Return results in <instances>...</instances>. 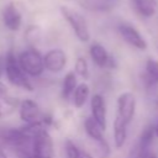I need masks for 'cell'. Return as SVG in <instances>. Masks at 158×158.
Segmentation results:
<instances>
[{
    "label": "cell",
    "instance_id": "6da1fadb",
    "mask_svg": "<svg viewBox=\"0 0 158 158\" xmlns=\"http://www.w3.org/2000/svg\"><path fill=\"white\" fill-rule=\"evenodd\" d=\"M4 59H5L4 73L7 78V81L15 88H19L26 91H33V85L28 79V77L26 75V73L21 69L15 53L10 49L5 54Z\"/></svg>",
    "mask_w": 158,
    "mask_h": 158
},
{
    "label": "cell",
    "instance_id": "7a4b0ae2",
    "mask_svg": "<svg viewBox=\"0 0 158 158\" xmlns=\"http://www.w3.org/2000/svg\"><path fill=\"white\" fill-rule=\"evenodd\" d=\"M17 62L27 77L38 78L44 72L43 56L35 48H27L17 56Z\"/></svg>",
    "mask_w": 158,
    "mask_h": 158
},
{
    "label": "cell",
    "instance_id": "3957f363",
    "mask_svg": "<svg viewBox=\"0 0 158 158\" xmlns=\"http://www.w3.org/2000/svg\"><path fill=\"white\" fill-rule=\"evenodd\" d=\"M54 143L46 127H41L32 139V158H53Z\"/></svg>",
    "mask_w": 158,
    "mask_h": 158
},
{
    "label": "cell",
    "instance_id": "277c9868",
    "mask_svg": "<svg viewBox=\"0 0 158 158\" xmlns=\"http://www.w3.org/2000/svg\"><path fill=\"white\" fill-rule=\"evenodd\" d=\"M60 12H62L63 17L67 20V22L70 25L77 38L80 42H88L90 40V31H89V27H88V23H86V20L84 19V16L81 14H79L78 11H75L70 7H67V6H62Z\"/></svg>",
    "mask_w": 158,
    "mask_h": 158
},
{
    "label": "cell",
    "instance_id": "5b68a950",
    "mask_svg": "<svg viewBox=\"0 0 158 158\" xmlns=\"http://www.w3.org/2000/svg\"><path fill=\"white\" fill-rule=\"evenodd\" d=\"M17 110H19L20 118L27 125L37 123V122H43L44 125H47V122H48V120L43 116L40 105L32 99L21 100Z\"/></svg>",
    "mask_w": 158,
    "mask_h": 158
},
{
    "label": "cell",
    "instance_id": "8992f818",
    "mask_svg": "<svg viewBox=\"0 0 158 158\" xmlns=\"http://www.w3.org/2000/svg\"><path fill=\"white\" fill-rule=\"evenodd\" d=\"M136 96L131 91H123L117 98V116L123 120L127 125L131 123V121L135 117L136 112Z\"/></svg>",
    "mask_w": 158,
    "mask_h": 158
},
{
    "label": "cell",
    "instance_id": "52a82bcc",
    "mask_svg": "<svg viewBox=\"0 0 158 158\" xmlns=\"http://www.w3.org/2000/svg\"><path fill=\"white\" fill-rule=\"evenodd\" d=\"M154 138H156V135H154L153 125H147L142 130L136 144L132 147V149L128 154V158H141L144 153L151 151Z\"/></svg>",
    "mask_w": 158,
    "mask_h": 158
},
{
    "label": "cell",
    "instance_id": "ba28073f",
    "mask_svg": "<svg viewBox=\"0 0 158 158\" xmlns=\"http://www.w3.org/2000/svg\"><path fill=\"white\" fill-rule=\"evenodd\" d=\"M89 54L91 60L101 69H115L116 59L106 51V48L99 42L91 43L89 48Z\"/></svg>",
    "mask_w": 158,
    "mask_h": 158
},
{
    "label": "cell",
    "instance_id": "9c48e42d",
    "mask_svg": "<svg viewBox=\"0 0 158 158\" xmlns=\"http://www.w3.org/2000/svg\"><path fill=\"white\" fill-rule=\"evenodd\" d=\"M117 31L120 33V36L122 37V40L128 43L130 46H132L133 48L138 49V51H144L147 49V41L144 40V37L139 33V31L133 27L130 23H120L117 27Z\"/></svg>",
    "mask_w": 158,
    "mask_h": 158
},
{
    "label": "cell",
    "instance_id": "30bf717a",
    "mask_svg": "<svg viewBox=\"0 0 158 158\" xmlns=\"http://www.w3.org/2000/svg\"><path fill=\"white\" fill-rule=\"evenodd\" d=\"M44 70L57 74L60 73L67 65V54L60 48H52L43 56Z\"/></svg>",
    "mask_w": 158,
    "mask_h": 158
},
{
    "label": "cell",
    "instance_id": "8fae6325",
    "mask_svg": "<svg viewBox=\"0 0 158 158\" xmlns=\"http://www.w3.org/2000/svg\"><path fill=\"white\" fill-rule=\"evenodd\" d=\"M84 131L85 133L94 141L98 143L100 151H101V154L105 157L106 154H109L110 152V148H109V143L105 139L104 137V130L93 120V117H86L84 120Z\"/></svg>",
    "mask_w": 158,
    "mask_h": 158
},
{
    "label": "cell",
    "instance_id": "7c38bea8",
    "mask_svg": "<svg viewBox=\"0 0 158 158\" xmlns=\"http://www.w3.org/2000/svg\"><path fill=\"white\" fill-rule=\"evenodd\" d=\"M90 111L93 120L105 131L107 125L106 116V102L101 94L96 93L90 98Z\"/></svg>",
    "mask_w": 158,
    "mask_h": 158
},
{
    "label": "cell",
    "instance_id": "4fadbf2b",
    "mask_svg": "<svg viewBox=\"0 0 158 158\" xmlns=\"http://www.w3.org/2000/svg\"><path fill=\"white\" fill-rule=\"evenodd\" d=\"M2 22L5 27L10 31H19L22 25V15L19 11L17 6L12 2L6 5L2 11Z\"/></svg>",
    "mask_w": 158,
    "mask_h": 158
},
{
    "label": "cell",
    "instance_id": "5bb4252c",
    "mask_svg": "<svg viewBox=\"0 0 158 158\" xmlns=\"http://www.w3.org/2000/svg\"><path fill=\"white\" fill-rule=\"evenodd\" d=\"M142 83L147 90H152L158 86V60L148 58L144 64V72L142 74Z\"/></svg>",
    "mask_w": 158,
    "mask_h": 158
},
{
    "label": "cell",
    "instance_id": "9a60e30c",
    "mask_svg": "<svg viewBox=\"0 0 158 158\" xmlns=\"http://www.w3.org/2000/svg\"><path fill=\"white\" fill-rule=\"evenodd\" d=\"M127 123L121 120L117 115L112 123V133H114V144L117 149L122 148L127 139Z\"/></svg>",
    "mask_w": 158,
    "mask_h": 158
},
{
    "label": "cell",
    "instance_id": "2e32d148",
    "mask_svg": "<svg viewBox=\"0 0 158 158\" xmlns=\"http://www.w3.org/2000/svg\"><path fill=\"white\" fill-rule=\"evenodd\" d=\"M77 85H78L77 74L74 73V70L68 72V73L64 75L63 81H62L60 95H62L63 100H69V99H72V95H73V93H74Z\"/></svg>",
    "mask_w": 158,
    "mask_h": 158
},
{
    "label": "cell",
    "instance_id": "e0dca14e",
    "mask_svg": "<svg viewBox=\"0 0 158 158\" xmlns=\"http://www.w3.org/2000/svg\"><path fill=\"white\" fill-rule=\"evenodd\" d=\"M89 96H90V88H89V85L86 83H84V81L78 84L75 90H74V93H73V95H72L74 107L81 109L85 105V102L88 101Z\"/></svg>",
    "mask_w": 158,
    "mask_h": 158
},
{
    "label": "cell",
    "instance_id": "ac0fdd59",
    "mask_svg": "<svg viewBox=\"0 0 158 158\" xmlns=\"http://www.w3.org/2000/svg\"><path fill=\"white\" fill-rule=\"evenodd\" d=\"M19 105L20 100L17 98H14L11 94L0 98V118H4L15 112V110L19 109Z\"/></svg>",
    "mask_w": 158,
    "mask_h": 158
},
{
    "label": "cell",
    "instance_id": "d6986e66",
    "mask_svg": "<svg viewBox=\"0 0 158 158\" xmlns=\"http://www.w3.org/2000/svg\"><path fill=\"white\" fill-rule=\"evenodd\" d=\"M136 11L143 17H152L158 9L157 0H133Z\"/></svg>",
    "mask_w": 158,
    "mask_h": 158
},
{
    "label": "cell",
    "instance_id": "ffe728a7",
    "mask_svg": "<svg viewBox=\"0 0 158 158\" xmlns=\"http://www.w3.org/2000/svg\"><path fill=\"white\" fill-rule=\"evenodd\" d=\"M74 73L79 75L81 79L88 80L90 78V70H89V64L84 57H78L75 60L74 65Z\"/></svg>",
    "mask_w": 158,
    "mask_h": 158
},
{
    "label": "cell",
    "instance_id": "44dd1931",
    "mask_svg": "<svg viewBox=\"0 0 158 158\" xmlns=\"http://www.w3.org/2000/svg\"><path fill=\"white\" fill-rule=\"evenodd\" d=\"M65 158H78V146L70 139L65 142Z\"/></svg>",
    "mask_w": 158,
    "mask_h": 158
},
{
    "label": "cell",
    "instance_id": "7402d4cb",
    "mask_svg": "<svg viewBox=\"0 0 158 158\" xmlns=\"http://www.w3.org/2000/svg\"><path fill=\"white\" fill-rule=\"evenodd\" d=\"M27 40L28 41H36V38H38L40 37V30L37 28V27H30L28 30H27Z\"/></svg>",
    "mask_w": 158,
    "mask_h": 158
},
{
    "label": "cell",
    "instance_id": "603a6c76",
    "mask_svg": "<svg viewBox=\"0 0 158 158\" xmlns=\"http://www.w3.org/2000/svg\"><path fill=\"white\" fill-rule=\"evenodd\" d=\"M78 158H93V156L88 151L78 147Z\"/></svg>",
    "mask_w": 158,
    "mask_h": 158
},
{
    "label": "cell",
    "instance_id": "cb8c5ba5",
    "mask_svg": "<svg viewBox=\"0 0 158 158\" xmlns=\"http://www.w3.org/2000/svg\"><path fill=\"white\" fill-rule=\"evenodd\" d=\"M141 158H158V156H157V153H156L153 149H151V151H148L147 153H144Z\"/></svg>",
    "mask_w": 158,
    "mask_h": 158
},
{
    "label": "cell",
    "instance_id": "d4e9b609",
    "mask_svg": "<svg viewBox=\"0 0 158 158\" xmlns=\"http://www.w3.org/2000/svg\"><path fill=\"white\" fill-rule=\"evenodd\" d=\"M4 65H5V59L2 56H0V78L4 74Z\"/></svg>",
    "mask_w": 158,
    "mask_h": 158
},
{
    "label": "cell",
    "instance_id": "484cf974",
    "mask_svg": "<svg viewBox=\"0 0 158 158\" xmlns=\"http://www.w3.org/2000/svg\"><path fill=\"white\" fill-rule=\"evenodd\" d=\"M102 1H105L107 5H110L111 7H114L115 5H116V2L118 1V0H102Z\"/></svg>",
    "mask_w": 158,
    "mask_h": 158
},
{
    "label": "cell",
    "instance_id": "4316f807",
    "mask_svg": "<svg viewBox=\"0 0 158 158\" xmlns=\"http://www.w3.org/2000/svg\"><path fill=\"white\" fill-rule=\"evenodd\" d=\"M0 158H9L7 157V154H6V152L4 151V148H2V146L0 144Z\"/></svg>",
    "mask_w": 158,
    "mask_h": 158
},
{
    "label": "cell",
    "instance_id": "83f0119b",
    "mask_svg": "<svg viewBox=\"0 0 158 158\" xmlns=\"http://www.w3.org/2000/svg\"><path fill=\"white\" fill-rule=\"evenodd\" d=\"M153 128H154V135H156V138H158V118H157V122H156V125L153 126Z\"/></svg>",
    "mask_w": 158,
    "mask_h": 158
}]
</instances>
